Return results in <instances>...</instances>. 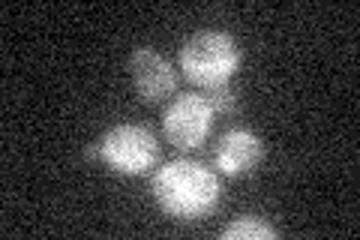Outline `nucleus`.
<instances>
[{
  "mask_svg": "<svg viewBox=\"0 0 360 240\" xmlns=\"http://www.w3.org/2000/svg\"><path fill=\"white\" fill-rule=\"evenodd\" d=\"M156 204L177 220H198L219 204V177L195 159H172L153 177Z\"/></svg>",
  "mask_w": 360,
  "mask_h": 240,
  "instance_id": "f257e3e1",
  "label": "nucleus"
},
{
  "mask_svg": "<svg viewBox=\"0 0 360 240\" xmlns=\"http://www.w3.org/2000/svg\"><path fill=\"white\" fill-rule=\"evenodd\" d=\"M240 66L238 39L222 30H201L193 33L180 49V70L193 84L213 90L231 82Z\"/></svg>",
  "mask_w": 360,
  "mask_h": 240,
  "instance_id": "f03ea898",
  "label": "nucleus"
},
{
  "mask_svg": "<svg viewBox=\"0 0 360 240\" xmlns=\"http://www.w3.org/2000/svg\"><path fill=\"white\" fill-rule=\"evenodd\" d=\"M94 153L103 159V163L117 171V175H148L160 159V144H156V135L148 127H139V123H120V127L108 130L103 139L96 141Z\"/></svg>",
  "mask_w": 360,
  "mask_h": 240,
  "instance_id": "7ed1b4c3",
  "label": "nucleus"
},
{
  "mask_svg": "<svg viewBox=\"0 0 360 240\" xmlns=\"http://www.w3.org/2000/svg\"><path fill=\"white\" fill-rule=\"evenodd\" d=\"M213 118H217V108L210 106L207 94H180L162 114L165 139L177 151H195L210 135Z\"/></svg>",
  "mask_w": 360,
  "mask_h": 240,
  "instance_id": "20e7f679",
  "label": "nucleus"
},
{
  "mask_svg": "<svg viewBox=\"0 0 360 240\" xmlns=\"http://www.w3.org/2000/svg\"><path fill=\"white\" fill-rule=\"evenodd\" d=\"M129 75L132 84L139 90V96L144 102H162L165 96H172L177 90V72L174 66L165 61L162 54H156L153 49H135L129 57Z\"/></svg>",
  "mask_w": 360,
  "mask_h": 240,
  "instance_id": "39448f33",
  "label": "nucleus"
},
{
  "mask_svg": "<svg viewBox=\"0 0 360 240\" xmlns=\"http://www.w3.org/2000/svg\"><path fill=\"white\" fill-rule=\"evenodd\" d=\"M264 159V144L250 130H229L217 144L213 163L225 177H243Z\"/></svg>",
  "mask_w": 360,
  "mask_h": 240,
  "instance_id": "423d86ee",
  "label": "nucleus"
},
{
  "mask_svg": "<svg viewBox=\"0 0 360 240\" xmlns=\"http://www.w3.org/2000/svg\"><path fill=\"white\" fill-rule=\"evenodd\" d=\"M222 237L225 240H274L276 237V228L264 222L262 216H238L234 222H229L222 228Z\"/></svg>",
  "mask_w": 360,
  "mask_h": 240,
  "instance_id": "0eeeda50",
  "label": "nucleus"
},
{
  "mask_svg": "<svg viewBox=\"0 0 360 240\" xmlns=\"http://www.w3.org/2000/svg\"><path fill=\"white\" fill-rule=\"evenodd\" d=\"M207 99H210V106L217 108V114H222V111H231V108H234V90H231L229 84L207 90Z\"/></svg>",
  "mask_w": 360,
  "mask_h": 240,
  "instance_id": "6e6552de",
  "label": "nucleus"
}]
</instances>
